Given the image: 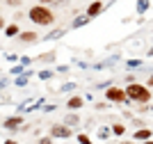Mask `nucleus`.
Instances as JSON below:
<instances>
[{"label":"nucleus","mask_w":153,"mask_h":144,"mask_svg":"<svg viewBox=\"0 0 153 144\" xmlns=\"http://www.w3.org/2000/svg\"><path fill=\"white\" fill-rule=\"evenodd\" d=\"M55 14H53L51 7L46 5H32L30 9H27V21H32L34 25H41V28H51V25H55Z\"/></svg>","instance_id":"f257e3e1"},{"label":"nucleus","mask_w":153,"mask_h":144,"mask_svg":"<svg viewBox=\"0 0 153 144\" xmlns=\"http://www.w3.org/2000/svg\"><path fill=\"white\" fill-rule=\"evenodd\" d=\"M126 96L130 103H137V105H142V103H151L153 94L151 89L144 85V82H130V85H126Z\"/></svg>","instance_id":"f03ea898"},{"label":"nucleus","mask_w":153,"mask_h":144,"mask_svg":"<svg viewBox=\"0 0 153 144\" xmlns=\"http://www.w3.org/2000/svg\"><path fill=\"white\" fill-rule=\"evenodd\" d=\"M105 101H108V103H114V105L130 103V101H128V96H126V89L114 87V85H110V87L105 89Z\"/></svg>","instance_id":"7ed1b4c3"},{"label":"nucleus","mask_w":153,"mask_h":144,"mask_svg":"<svg viewBox=\"0 0 153 144\" xmlns=\"http://www.w3.org/2000/svg\"><path fill=\"white\" fill-rule=\"evenodd\" d=\"M48 135L53 140H71L73 137V128H69V126H64V124H53Z\"/></svg>","instance_id":"20e7f679"},{"label":"nucleus","mask_w":153,"mask_h":144,"mask_svg":"<svg viewBox=\"0 0 153 144\" xmlns=\"http://www.w3.org/2000/svg\"><path fill=\"white\" fill-rule=\"evenodd\" d=\"M21 126H23V117L21 114H14V117H7L5 121H2V128L9 133H19Z\"/></svg>","instance_id":"39448f33"},{"label":"nucleus","mask_w":153,"mask_h":144,"mask_svg":"<svg viewBox=\"0 0 153 144\" xmlns=\"http://www.w3.org/2000/svg\"><path fill=\"white\" fill-rule=\"evenodd\" d=\"M103 12H105V5H103L101 0H91L89 5H87V9H85V14H87V16H89L91 21H94V19H98V16H101Z\"/></svg>","instance_id":"423d86ee"},{"label":"nucleus","mask_w":153,"mask_h":144,"mask_svg":"<svg viewBox=\"0 0 153 144\" xmlns=\"http://www.w3.org/2000/svg\"><path fill=\"white\" fill-rule=\"evenodd\" d=\"M87 103L85 96H78V94H71L69 101H66V107H69L71 112H78V110H82V105Z\"/></svg>","instance_id":"0eeeda50"},{"label":"nucleus","mask_w":153,"mask_h":144,"mask_svg":"<svg viewBox=\"0 0 153 144\" xmlns=\"http://www.w3.org/2000/svg\"><path fill=\"white\" fill-rule=\"evenodd\" d=\"M16 39H19L21 44H37V41H39L41 37H39V34H37L34 30H21V34H19Z\"/></svg>","instance_id":"6e6552de"},{"label":"nucleus","mask_w":153,"mask_h":144,"mask_svg":"<svg viewBox=\"0 0 153 144\" xmlns=\"http://www.w3.org/2000/svg\"><path fill=\"white\" fill-rule=\"evenodd\" d=\"M153 137V131L151 128H146V126H142V128H137V131L133 133V140L135 142H146V140Z\"/></svg>","instance_id":"1a4fd4ad"},{"label":"nucleus","mask_w":153,"mask_h":144,"mask_svg":"<svg viewBox=\"0 0 153 144\" xmlns=\"http://www.w3.org/2000/svg\"><path fill=\"white\" fill-rule=\"evenodd\" d=\"M87 23H91V19H89V16H87V14H78L76 19L71 21V25H69V28H71V30H80V28H82V25H87Z\"/></svg>","instance_id":"9d476101"},{"label":"nucleus","mask_w":153,"mask_h":144,"mask_svg":"<svg viewBox=\"0 0 153 144\" xmlns=\"http://www.w3.org/2000/svg\"><path fill=\"white\" fill-rule=\"evenodd\" d=\"M5 37H9V39H14V37H19L21 34V28H19V23H16V21H12V23H7L5 25Z\"/></svg>","instance_id":"9b49d317"},{"label":"nucleus","mask_w":153,"mask_h":144,"mask_svg":"<svg viewBox=\"0 0 153 144\" xmlns=\"http://www.w3.org/2000/svg\"><path fill=\"white\" fill-rule=\"evenodd\" d=\"M55 60H57V53H55V50H46V53H41V55H39L37 60H34V62H41V64H53Z\"/></svg>","instance_id":"f8f14e48"},{"label":"nucleus","mask_w":153,"mask_h":144,"mask_svg":"<svg viewBox=\"0 0 153 144\" xmlns=\"http://www.w3.org/2000/svg\"><path fill=\"white\" fill-rule=\"evenodd\" d=\"M64 34H66V30H64V28H55V30H51L46 37H41V39H44V41H57V39H62Z\"/></svg>","instance_id":"ddd939ff"},{"label":"nucleus","mask_w":153,"mask_h":144,"mask_svg":"<svg viewBox=\"0 0 153 144\" xmlns=\"http://www.w3.org/2000/svg\"><path fill=\"white\" fill-rule=\"evenodd\" d=\"M151 7V0H135V14L137 16H144Z\"/></svg>","instance_id":"4468645a"},{"label":"nucleus","mask_w":153,"mask_h":144,"mask_svg":"<svg viewBox=\"0 0 153 144\" xmlns=\"http://www.w3.org/2000/svg\"><path fill=\"white\" fill-rule=\"evenodd\" d=\"M62 124L69 126V128H78V126H80V117H78V112H69L66 117H64Z\"/></svg>","instance_id":"2eb2a0df"},{"label":"nucleus","mask_w":153,"mask_h":144,"mask_svg":"<svg viewBox=\"0 0 153 144\" xmlns=\"http://www.w3.org/2000/svg\"><path fill=\"white\" fill-rule=\"evenodd\" d=\"M96 137L101 140V142H108V140L112 137V128H110V126H101V128L96 131Z\"/></svg>","instance_id":"dca6fc26"},{"label":"nucleus","mask_w":153,"mask_h":144,"mask_svg":"<svg viewBox=\"0 0 153 144\" xmlns=\"http://www.w3.org/2000/svg\"><path fill=\"white\" fill-rule=\"evenodd\" d=\"M110 128H112V135H117V137H123V135H126V124H121V121L112 124Z\"/></svg>","instance_id":"f3484780"},{"label":"nucleus","mask_w":153,"mask_h":144,"mask_svg":"<svg viewBox=\"0 0 153 144\" xmlns=\"http://www.w3.org/2000/svg\"><path fill=\"white\" fill-rule=\"evenodd\" d=\"M37 75H39V80L48 82V80H53V78H55V71H53V69H41Z\"/></svg>","instance_id":"a211bd4d"},{"label":"nucleus","mask_w":153,"mask_h":144,"mask_svg":"<svg viewBox=\"0 0 153 144\" xmlns=\"http://www.w3.org/2000/svg\"><path fill=\"white\" fill-rule=\"evenodd\" d=\"M142 66H144V60H137V57L126 60V69H142Z\"/></svg>","instance_id":"6ab92c4d"},{"label":"nucleus","mask_w":153,"mask_h":144,"mask_svg":"<svg viewBox=\"0 0 153 144\" xmlns=\"http://www.w3.org/2000/svg\"><path fill=\"white\" fill-rule=\"evenodd\" d=\"M76 142L78 144H94V140H91L87 133H78V135H76Z\"/></svg>","instance_id":"aec40b11"},{"label":"nucleus","mask_w":153,"mask_h":144,"mask_svg":"<svg viewBox=\"0 0 153 144\" xmlns=\"http://www.w3.org/2000/svg\"><path fill=\"white\" fill-rule=\"evenodd\" d=\"M27 80H30V78H27L25 73H23V75H16V78H14V85H16V87H27Z\"/></svg>","instance_id":"412c9836"},{"label":"nucleus","mask_w":153,"mask_h":144,"mask_svg":"<svg viewBox=\"0 0 153 144\" xmlns=\"http://www.w3.org/2000/svg\"><path fill=\"white\" fill-rule=\"evenodd\" d=\"M76 82H64L62 87H59V92H62V94H71V92H76Z\"/></svg>","instance_id":"4be33fe9"},{"label":"nucleus","mask_w":153,"mask_h":144,"mask_svg":"<svg viewBox=\"0 0 153 144\" xmlns=\"http://www.w3.org/2000/svg\"><path fill=\"white\" fill-rule=\"evenodd\" d=\"M9 73H12L14 78H16V75H23V73H25V66H21V64H14V66H12V71H9Z\"/></svg>","instance_id":"5701e85b"},{"label":"nucleus","mask_w":153,"mask_h":144,"mask_svg":"<svg viewBox=\"0 0 153 144\" xmlns=\"http://www.w3.org/2000/svg\"><path fill=\"white\" fill-rule=\"evenodd\" d=\"M32 62H34V60H32V57H27V55H23V57H19V64H21V66H25V69H27V66H30V64Z\"/></svg>","instance_id":"b1692460"},{"label":"nucleus","mask_w":153,"mask_h":144,"mask_svg":"<svg viewBox=\"0 0 153 144\" xmlns=\"http://www.w3.org/2000/svg\"><path fill=\"white\" fill-rule=\"evenodd\" d=\"M94 107L103 112V110H110V103H108V101H98V103H94Z\"/></svg>","instance_id":"393cba45"},{"label":"nucleus","mask_w":153,"mask_h":144,"mask_svg":"<svg viewBox=\"0 0 153 144\" xmlns=\"http://www.w3.org/2000/svg\"><path fill=\"white\" fill-rule=\"evenodd\" d=\"M137 112H142V114H144V112H153V105H151V103H142V105L137 107Z\"/></svg>","instance_id":"a878e982"},{"label":"nucleus","mask_w":153,"mask_h":144,"mask_svg":"<svg viewBox=\"0 0 153 144\" xmlns=\"http://www.w3.org/2000/svg\"><path fill=\"white\" fill-rule=\"evenodd\" d=\"M41 110H44V112H55V110H57V105H55V103H44V105H41Z\"/></svg>","instance_id":"bb28decb"},{"label":"nucleus","mask_w":153,"mask_h":144,"mask_svg":"<svg viewBox=\"0 0 153 144\" xmlns=\"http://www.w3.org/2000/svg\"><path fill=\"white\" fill-rule=\"evenodd\" d=\"M37 144H53V137H51V135H44V137L37 140Z\"/></svg>","instance_id":"cd10ccee"},{"label":"nucleus","mask_w":153,"mask_h":144,"mask_svg":"<svg viewBox=\"0 0 153 144\" xmlns=\"http://www.w3.org/2000/svg\"><path fill=\"white\" fill-rule=\"evenodd\" d=\"M130 82H137V73H126V85Z\"/></svg>","instance_id":"c85d7f7f"},{"label":"nucleus","mask_w":153,"mask_h":144,"mask_svg":"<svg viewBox=\"0 0 153 144\" xmlns=\"http://www.w3.org/2000/svg\"><path fill=\"white\" fill-rule=\"evenodd\" d=\"M5 2L9 7H21V5H23V0H5Z\"/></svg>","instance_id":"c756f323"},{"label":"nucleus","mask_w":153,"mask_h":144,"mask_svg":"<svg viewBox=\"0 0 153 144\" xmlns=\"http://www.w3.org/2000/svg\"><path fill=\"white\" fill-rule=\"evenodd\" d=\"M7 60H9L12 64H19V55H7Z\"/></svg>","instance_id":"7c9ffc66"},{"label":"nucleus","mask_w":153,"mask_h":144,"mask_svg":"<svg viewBox=\"0 0 153 144\" xmlns=\"http://www.w3.org/2000/svg\"><path fill=\"white\" fill-rule=\"evenodd\" d=\"M7 82H9V80H7L5 75H2V78H0V89H5V87H7Z\"/></svg>","instance_id":"2f4dec72"},{"label":"nucleus","mask_w":153,"mask_h":144,"mask_svg":"<svg viewBox=\"0 0 153 144\" xmlns=\"http://www.w3.org/2000/svg\"><path fill=\"white\" fill-rule=\"evenodd\" d=\"M55 71H57V73H64V71H69V66H66V64H62V66H57Z\"/></svg>","instance_id":"473e14b6"},{"label":"nucleus","mask_w":153,"mask_h":144,"mask_svg":"<svg viewBox=\"0 0 153 144\" xmlns=\"http://www.w3.org/2000/svg\"><path fill=\"white\" fill-rule=\"evenodd\" d=\"M39 5H46V7H48V5H55V0H39Z\"/></svg>","instance_id":"72a5a7b5"},{"label":"nucleus","mask_w":153,"mask_h":144,"mask_svg":"<svg viewBox=\"0 0 153 144\" xmlns=\"http://www.w3.org/2000/svg\"><path fill=\"white\" fill-rule=\"evenodd\" d=\"M2 144H19V142H16V140H14V137H9V140H5V142H2Z\"/></svg>","instance_id":"f704fd0d"},{"label":"nucleus","mask_w":153,"mask_h":144,"mask_svg":"<svg viewBox=\"0 0 153 144\" xmlns=\"http://www.w3.org/2000/svg\"><path fill=\"white\" fill-rule=\"evenodd\" d=\"M5 25H7V21L2 19V16H0V30H5Z\"/></svg>","instance_id":"c9c22d12"},{"label":"nucleus","mask_w":153,"mask_h":144,"mask_svg":"<svg viewBox=\"0 0 153 144\" xmlns=\"http://www.w3.org/2000/svg\"><path fill=\"white\" fill-rule=\"evenodd\" d=\"M146 87H149V89L153 87V78H149V80H146Z\"/></svg>","instance_id":"e433bc0d"},{"label":"nucleus","mask_w":153,"mask_h":144,"mask_svg":"<svg viewBox=\"0 0 153 144\" xmlns=\"http://www.w3.org/2000/svg\"><path fill=\"white\" fill-rule=\"evenodd\" d=\"M119 144H135V142H133V140H121Z\"/></svg>","instance_id":"4c0bfd02"},{"label":"nucleus","mask_w":153,"mask_h":144,"mask_svg":"<svg viewBox=\"0 0 153 144\" xmlns=\"http://www.w3.org/2000/svg\"><path fill=\"white\" fill-rule=\"evenodd\" d=\"M55 5H66V0H55Z\"/></svg>","instance_id":"58836bf2"},{"label":"nucleus","mask_w":153,"mask_h":144,"mask_svg":"<svg viewBox=\"0 0 153 144\" xmlns=\"http://www.w3.org/2000/svg\"><path fill=\"white\" fill-rule=\"evenodd\" d=\"M144 144H153V137H151V140H146V142H144Z\"/></svg>","instance_id":"ea45409f"},{"label":"nucleus","mask_w":153,"mask_h":144,"mask_svg":"<svg viewBox=\"0 0 153 144\" xmlns=\"http://www.w3.org/2000/svg\"><path fill=\"white\" fill-rule=\"evenodd\" d=\"M149 57H153V48H151V50H149Z\"/></svg>","instance_id":"a19ab883"},{"label":"nucleus","mask_w":153,"mask_h":144,"mask_svg":"<svg viewBox=\"0 0 153 144\" xmlns=\"http://www.w3.org/2000/svg\"><path fill=\"white\" fill-rule=\"evenodd\" d=\"M151 78H153V73H151Z\"/></svg>","instance_id":"79ce46f5"}]
</instances>
